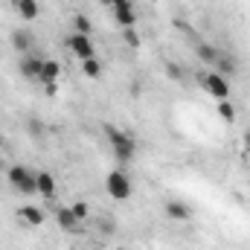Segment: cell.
<instances>
[{
	"label": "cell",
	"mask_w": 250,
	"mask_h": 250,
	"mask_svg": "<svg viewBox=\"0 0 250 250\" xmlns=\"http://www.w3.org/2000/svg\"><path fill=\"white\" fill-rule=\"evenodd\" d=\"M56 221H59V227L64 233H79L82 230V221L76 218L73 207H56Z\"/></svg>",
	"instance_id": "ba28073f"
},
{
	"label": "cell",
	"mask_w": 250,
	"mask_h": 250,
	"mask_svg": "<svg viewBox=\"0 0 250 250\" xmlns=\"http://www.w3.org/2000/svg\"><path fill=\"white\" fill-rule=\"evenodd\" d=\"M215 73H221L224 79H227V76H233V73H236V62H233V56H227V53H218Z\"/></svg>",
	"instance_id": "2e32d148"
},
{
	"label": "cell",
	"mask_w": 250,
	"mask_h": 250,
	"mask_svg": "<svg viewBox=\"0 0 250 250\" xmlns=\"http://www.w3.org/2000/svg\"><path fill=\"white\" fill-rule=\"evenodd\" d=\"M35 178H38V195L41 198H47V201H53L56 198V178L50 175V172H35Z\"/></svg>",
	"instance_id": "4fadbf2b"
},
{
	"label": "cell",
	"mask_w": 250,
	"mask_h": 250,
	"mask_svg": "<svg viewBox=\"0 0 250 250\" xmlns=\"http://www.w3.org/2000/svg\"><path fill=\"white\" fill-rule=\"evenodd\" d=\"M73 29H76L79 35H90V21H87L84 15H76V18H73Z\"/></svg>",
	"instance_id": "e0dca14e"
},
{
	"label": "cell",
	"mask_w": 250,
	"mask_h": 250,
	"mask_svg": "<svg viewBox=\"0 0 250 250\" xmlns=\"http://www.w3.org/2000/svg\"><path fill=\"white\" fill-rule=\"evenodd\" d=\"M120 250H125V248H120Z\"/></svg>",
	"instance_id": "4316f807"
},
{
	"label": "cell",
	"mask_w": 250,
	"mask_h": 250,
	"mask_svg": "<svg viewBox=\"0 0 250 250\" xmlns=\"http://www.w3.org/2000/svg\"><path fill=\"white\" fill-rule=\"evenodd\" d=\"M82 67H84V76H90V79L102 76V64L96 62V59H87V62H82Z\"/></svg>",
	"instance_id": "d6986e66"
},
{
	"label": "cell",
	"mask_w": 250,
	"mask_h": 250,
	"mask_svg": "<svg viewBox=\"0 0 250 250\" xmlns=\"http://www.w3.org/2000/svg\"><path fill=\"white\" fill-rule=\"evenodd\" d=\"M218 53H221V50H215L212 44H204V41H201V44H195V56H198L204 64H209V67H215V62H218Z\"/></svg>",
	"instance_id": "9a60e30c"
},
{
	"label": "cell",
	"mask_w": 250,
	"mask_h": 250,
	"mask_svg": "<svg viewBox=\"0 0 250 250\" xmlns=\"http://www.w3.org/2000/svg\"><path fill=\"white\" fill-rule=\"evenodd\" d=\"M105 189H108V195H111L114 201H128V198H131V178L125 175V169H114V172H108V178H105Z\"/></svg>",
	"instance_id": "3957f363"
},
{
	"label": "cell",
	"mask_w": 250,
	"mask_h": 250,
	"mask_svg": "<svg viewBox=\"0 0 250 250\" xmlns=\"http://www.w3.org/2000/svg\"><path fill=\"white\" fill-rule=\"evenodd\" d=\"M73 212H76V218H79V221H84V218L90 215V209H87V204H82V201H79V204H73Z\"/></svg>",
	"instance_id": "44dd1931"
},
{
	"label": "cell",
	"mask_w": 250,
	"mask_h": 250,
	"mask_svg": "<svg viewBox=\"0 0 250 250\" xmlns=\"http://www.w3.org/2000/svg\"><path fill=\"white\" fill-rule=\"evenodd\" d=\"M0 146H3V143H0Z\"/></svg>",
	"instance_id": "83f0119b"
},
{
	"label": "cell",
	"mask_w": 250,
	"mask_h": 250,
	"mask_svg": "<svg viewBox=\"0 0 250 250\" xmlns=\"http://www.w3.org/2000/svg\"><path fill=\"white\" fill-rule=\"evenodd\" d=\"M67 47H70V53H73L79 62L96 59V50H93V44H90V35H79V32H73V35L67 38Z\"/></svg>",
	"instance_id": "8992f818"
},
{
	"label": "cell",
	"mask_w": 250,
	"mask_h": 250,
	"mask_svg": "<svg viewBox=\"0 0 250 250\" xmlns=\"http://www.w3.org/2000/svg\"><path fill=\"white\" fill-rule=\"evenodd\" d=\"M195 79H198V82L207 87V93H212L215 99H227V96H230V84H227V79H224L221 73H215V70H212V73H198Z\"/></svg>",
	"instance_id": "277c9868"
},
{
	"label": "cell",
	"mask_w": 250,
	"mask_h": 250,
	"mask_svg": "<svg viewBox=\"0 0 250 250\" xmlns=\"http://www.w3.org/2000/svg\"><path fill=\"white\" fill-rule=\"evenodd\" d=\"M99 230L114 233V215H102V218H99Z\"/></svg>",
	"instance_id": "7402d4cb"
},
{
	"label": "cell",
	"mask_w": 250,
	"mask_h": 250,
	"mask_svg": "<svg viewBox=\"0 0 250 250\" xmlns=\"http://www.w3.org/2000/svg\"><path fill=\"white\" fill-rule=\"evenodd\" d=\"M218 114H221V120H227V123L236 120V111H233V105H230L227 99H218Z\"/></svg>",
	"instance_id": "ac0fdd59"
},
{
	"label": "cell",
	"mask_w": 250,
	"mask_h": 250,
	"mask_svg": "<svg viewBox=\"0 0 250 250\" xmlns=\"http://www.w3.org/2000/svg\"><path fill=\"white\" fill-rule=\"evenodd\" d=\"M21 76L29 79V82H41V70H44V56H38L35 50L32 53H23L21 56Z\"/></svg>",
	"instance_id": "5b68a950"
},
{
	"label": "cell",
	"mask_w": 250,
	"mask_h": 250,
	"mask_svg": "<svg viewBox=\"0 0 250 250\" xmlns=\"http://www.w3.org/2000/svg\"><path fill=\"white\" fill-rule=\"evenodd\" d=\"M114 18H117V23L123 26V29H134V21H137V15H134V6H131V0H114Z\"/></svg>",
	"instance_id": "52a82bcc"
},
{
	"label": "cell",
	"mask_w": 250,
	"mask_h": 250,
	"mask_svg": "<svg viewBox=\"0 0 250 250\" xmlns=\"http://www.w3.org/2000/svg\"><path fill=\"white\" fill-rule=\"evenodd\" d=\"M105 137H108V143H111V148H114V154H117V160H134V154H137V143H134V137L131 134H125L120 131L117 125H105Z\"/></svg>",
	"instance_id": "6da1fadb"
},
{
	"label": "cell",
	"mask_w": 250,
	"mask_h": 250,
	"mask_svg": "<svg viewBox=\"0 0 250 250\" xmlns=\"http://www.w3.org/2000/svg\"><path fill=\"white\" fill-rule=\"evenodd\" d=\"M166 215L172 221H192V207L184 201H166Z\"/></svg>",
	"instance_id": "8fae6325"
},
{
	"label": "cell",
	"mask_w": 250,
	"mask_h": 250,
	"mask_svg": "<svg viewBox=\"0 0 250 250\" xmlns=\"http://www.w3.org/2000/svg\"><path fill=\"white\" fill-rule=\"evenodd\" d=\"M166 70H169V76H175V79H178V82H181V70H178V67H172V64H169V67H166Z\"/></svg>",
	"instance_id": "cb8c5ba5"
},
{
	"label": "cell",
	"mask_w": 250,
	"mask_h": 250,
	"mask_svg": "<svg viewBox=\"0 0 250 250\" xmlns=\"http://www.w3.org/2000/svg\"><path fill=\"white\" fill-rule=\"evenodd\" d=\"M242 146H245V151H250V131H245V137H242Z\"/></svg>",
	"instance_id": "d4e9b609"
},
{
	"label": "cell",
	"mask_w": 250,
	"mask_h": 250,
	"mask_svg": "<svg viewBox=\"0 0 250 250\" xmlns=\"http://www.w3.org/2000/svg\"><path fill=\"white\" fill-rule=\"evenodd\" d=\"M26 131H29V137H41L44 134V123L41 120H29L26 123Z\"/></svg>",
	"instance_id": "ffe728a7"
},
{
	"label": "cell",
	"mask_w": 250,
	"mask_h": 250,
	"mask_svg": "<svg viewBox=\"0 0 250 250\" xmlns=\"http://www.w3.org/2000/svg\"><path fill=\"white\" fill-rule=\"evenodd\" d=\"M12 47L23 56V53H32L35 50V35L29 29H15L12 32Z\"/></svg>",
	"instance_id": "9c48e42d"
},
{
	"label": "cell",
	"mask_w": 250,
	"mask_h": 250,
	"mask_svg": "<svg viewBox=\"0 0 250 250\" xmlns=\"http://www.w3.org/2000/svg\"><path fill=\"white\" fill-rule=\"evenodd\" d=\"M99 3H102V6H114V0H99Z\"/></svg>",
	"instance_id": "484cf974"
},
{
	"label": "cell",
	"mask_w": 250,
	"mask_h": 250,
	"mask_svg": "<svg viewBox=\"0 0 250 250\" xmlns=\"http://www.w3.org/2000/svg\"><path fill=\"white\" fill-rule=\"evenodd\" d=\"M125 41H128L131 47H140V38H137V32H134V29H125Z\"/></svg>",
	"instance_id": "603a6c76"
},
{
	"label": "cell",
	"mask_w": 250,
	"mask_h": 250,
	"mask_svg": "<svg viewBox=\"0 0 250 250\" xmlns=\"http://www.w3.org/2000/svg\"><path fill=\"white\" fill-rule=\"evenodd\" d=\"M18 218H21V224H26V227H41V224H44V209L26 204V207L18 209Z\"/></svg>",
	"instance_id": "30bf717a"
},
{
	"label": "cell",
	"mask_w": 250,
	"mask_h": 250,
	"mask_svg": "<svg viewBox=\"0 0 250 250\" xmlns=\"http://www.w3.org/2000/svg\"><path fill=\"white\" fill-rule=\"evenodd\" d=\"M9 6H12L23 21H35L38 12H41V9H38V0H9Z\"/></svg>",
	"instance_id": "7c38bea8"
},
{
	"label": "cell",
	"mask_w": 250,
	"mask_h": 250,
	"mask_svg": "<svg viewBox=\"0 0 250 250\" xmlns=\"http://www.w3.org/2000/svg\"><path fill=\"white\" fill-rule=\"evenodd\" d=\"M62 79V64L56 59H44V70H41V84H59Z\"/></svg>",
	"instance_id": "5bb4252c"
},
{
	"label": "cell",
	"mask_w": 250,
	"mask_h": 250,
	"mask_svg": "<svg viewBox=\"0 0 250 250\" xmlns=\"http://www.w3.org/2000/svg\"><path fill=\"white\" fill-rule=\"evenodd\" d=\"M6 178H9V184L18 189L21 195H38V178H35L32 169H26V166L18 163V166H9Z\"/></svg>",
	"instance_id": "7a4b0ae2"
}]
</instances>
